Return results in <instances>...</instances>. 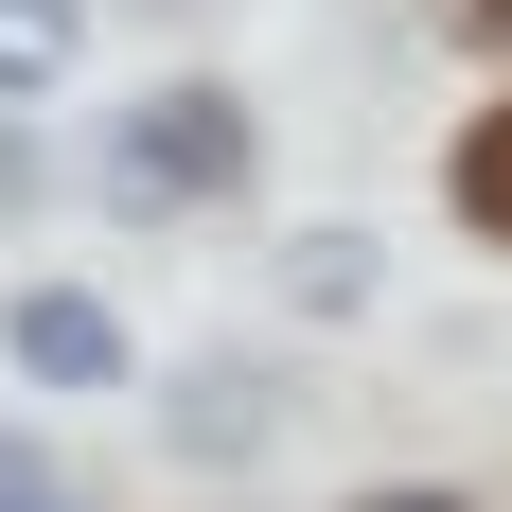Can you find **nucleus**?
Returning a JSON list of instances; mask_svg holds the SVG:
<instances>
[{
    "label": "nucleus",
    "mask_w": 512,
    "mask_h": 512,
    "mask_svg": "<svg viewBox=\"0 0 512 512\" xmlns=\"http://www.w3.org/2000/svg\"><path fill=\"white\" fill-rule=\"evenodd\" d=\"M265 159V124H248V89H212V71H159V89H124L106 106V142H89V195L124 212V230H159V212H212L230 177Z\"/></svg>",
    "instance_id": "nucleus-1"
},
{
    "label": "nucleus",
    "mask_w": 512,
    "mask_h": 512,
    "mask_svg": "<svg viewBox=\"0 0 512 512\" xmlns=\"http://www.w3.org/2000/svg\"><path fill=\"white\" fill-rule=\"evenodd\" d=\"M0 354H18V389H124V318L89 283H18L0 301Z\"/></svg>",
    "instance_id": "nucleus-2"
},
{
    "label": "nucleus",
    "mask_w": 512,
    "mask_h": 512,
    "mask_svg": "<svg viewBox=\"0 0 512 512\" xmlns=\"http://www.w3.org/2000/svg\"><path fill=\"white\" fill-rule=\"evenodd\" d=\"M442 195H460V230H477V248H512V106H477L460 142H442Z\"/></svg>",
    "instance_id": "nucleus-3"
},
{
    "label": "nucleus",
    "mask_w": 512,
    "mask_h": 512,
    "mask_svg": "<svg viewBox=\"0 0 512 512\" xmlns=\"http://www.w3.org/2000/svg\"><path fill=\"white\" fill-rule=\"evenodd\" d=\"M71 36H89L71 0H0V106H36L53 71H71Z\"/></svg>",
    "instance_id": "nucleus-4"
},
{
    "label": "nucleus",
    "mask_w": 512,
    "mask_h": 512,
    "mask_svg": "<svg viewBox=\"0 0 512 512\" xmlns=\"http://www.w3.org/2000/svg\"><path fill=\"white\" fill-rule=\"evenodd\" d=\"M283 301H301V318H354V301H371V230H318V248H283Z\"/></svg>",
    "instance_id": "nucleus-5"
},
{
    "label": "nucleus",
    "mask_w": 512,
    "mask_h": 512,
    "mask_svg": "<svg viewBox=\"0 0 512 512\" xmlns=\"http://www.w3.org/2000/svg\"><path fill=\"white\" fill-rule=\"evenodd\" d=\"M0 512H71V477H53L36 442H18V424H0Z\"/></svg>",
    "instance_id": "nucleus-6"
},
{
    "label": "nucleus",
    "mask_w": 512,
    "mask_h": 512,
    "mask_svg": "<svg viewBox=\"0 0 512 512\" xmlns=\"http://www.w3.org/2000/svg\"><path fill=\"white\" fill-rule=\"evenodd\" d=\"M18 195H53V159H36V124L0 106V212H18Z\"/></svg>",
    "instance_id": "nucleus-7"
},
{
    "label": "nucleus",
    "mask_w": 512,
    "mask_h": 512,
    "mask_svg": "<svg viewBox=\"0 0 512 512\" xmlns=\"http://www.w3.org/2000/svg\"><path fill=\"white\" fill-rule=\"evenodd\" d=\"M442 36H460V53H512V0H442Z\"/></svg>",
    "instance_id": "nucleus-8"
},
{
    "label": "nucleus",
    "mask_w": 512,
    "mask_h": 512,
    "mask_svg": "<svg viewBox=\"0 0 512 512\" xmlns=\"http://www.w3.org/2000/svg\"><path fill=\"white\" fill-rule=\"evenodd\" d=\"M354 512H460V495H354Z\"/></svg>",
    "instance_id": "nucleus-9"
}]
</instances>
